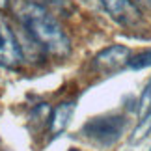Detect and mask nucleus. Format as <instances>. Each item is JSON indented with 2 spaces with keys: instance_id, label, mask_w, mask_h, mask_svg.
Here are the masks:
<instances>
[{
  "instance_id": "nucleus-12",
  "label": "nucleus",
  "mask_w": 151,
  "mask_h": 151,
  "mask_svg": "<svg viewBox=\"0 0 151 151\" xmlns=\"http://www.w3.org/2000/svg\"><path fill=\"white\" fill-rule=\"evenodd\" d=\"M69 151H82V149H77V147H71V149H69Z\"/></svg>"
},
{
  "instance_id": "nucleus-9",
  "label": "nucleus",
  "mask_w": 151,
  "mask_h": 151,
  "mask_svg": "<svg viewBox=\"0 0 151 151\" xmlns=\"http://www.w3.org/2000/svg\"><path fill=\"white\" fill-rule=\"evenodd\" d=\"M149 110H151V80H149V84L146 86L144 93L140 95V103H138V114H140V116H146Z\"/></svg>"
},
{
  "instance_id": "nucleus-6",
  "label": "nucleus",
  "mask_w": 151,
  "mask_h": 151,
  "mask_svg": "<svg viewBox=\"0 0 151 151\" xmlns=\"http://www.w3.org/2000/svg\"><path fill=\"white\" fill-rule=\"evenodd\" d=\"M73 112H75V103H62L52 110L50 119H49L52 134H60L62 131L67 129L69 121L73 118Z\"/></svg>"
},
{
  "instance_id": "nucleus-3",
  "label": "nucleus",
  "mask_w": 151,
  "mask_h": 151,
  "mask_svg": "<svg viewBox=\"0 0 151 151\" xmlns=\"http://www.w3.org/2000/svg\"><path fill=\"white\" fill-rule=\"evenodd\" d=\"M21 62H22L21 45L17 41L13 30L9 28V24L0 15V65L13 69L21 65Z\"/></svg>"
},
{
  "instance_id": "nucleus-2",
  "label": "nucleus",
  "mask_w": 151,
  "mask_h": 151,
  "mask_svg": "<svg viewBox=\"0 0 151 151\" xmlns=\"http://www.w3.org/2000/svg\"><path fill=\"white\" fill-rule=\"evenodd\" d=\"M125 131V118L121 116H99L91 118L82 127V132L90 140H93L101 146H112L119 140V136Z\"/></svg>"
},
{
  "instance_id": "nucleus-8",
  "label": "nucleus",
  "mask_w": 151,
  "mask_h": 151,
  "mask_svg": "<svg viewBox=\"0 0 151 151\" xmlns=\"http://www.w3.org/2000/svg\"><path fill=\"white\" fill-rule=\"evenodd\" d=\"M131 69H134V71H138V69H146V67H151V49L140 52V54L132 56L129 58V63H127Z\"/></svg>"
},
{
  "instance_id": "nucleus-11",
  "label": "nucleus",
  "mask_w": 151,
  "mask_h": 151,
  "mask_svg": "<svg viewBox=\"0 0 151 151\" xmlns=\"http://www.w3.org/2000/svg\"><path fill=\"white\" fill-rule=\"evenodd\" d=\"M4 8H8V0H0V9H4Z\"/></svg>"
},
{
  "instance_id": "nucleus-14",
  "label": "nucleus",
  "mask_w": 151,
  "mask_h": 151,
  "mask_svg": "<svg viewBox=\"0 0 151 151\" xmlns=\"http://www.w3.org/2000/svg\"><path fill=\"white\" fill-rule=\"evenodd\" d=\"M149 151H151V149H149Z\"/></svg>"
},
{
  "instance_id": "nucleus-5",
  "label": "nucleus",
  "mask_w": 151,
  "mask_h": 151,
  "mask_svg": "<svg viewBox=\"0 0 151 151\" xmlns=\"http://www.w3.org/2000/svg\"><path fill=\"white\" fill-rule=\"evenodd\" d=\"M129 58H131V50L127 47H123V45H112V47L101 50L95 56L93 65L101 73H114L123 65H127Z\"/></svg>"
},
{
  "instance_id": "nucleus-4",
  "label": "nucleus",
  "mask_w": 151,
  "mask_h": 151,
  "mask_svg": "<svg viewBox=\"0 0 151 151\" xmlns=\"http://www.w3.org/2000/svg\"><path fill=\"white\" fill-rule=\"evenodd\" d=\"M106 13L112 21L123 26H134L140 21V11L131 0H91Z\"/></svg>"
},
{
  "instance_id": "nucleus-7",
  "label": "nucleus",
  "mask_w": 151,
  "mask_h": 151,
  "mask_svg": "<svg viewBox=\"0 0 151 151\" xmlns=\"http://www.w3.org/2000/svg\"><path fill=\"white\" fill-rule=\"evenodd\" d=\"M149 134H151V110H149L146 116H142L140 123H138L136 129L132 131L131 142H132V144H138V142H142L144 138H147Z\"/></svg>"
},
{
  "instance_id": "nucleus-1",
  "label": "nucleus",
  "mask_w": 151,
  "mask_h": 151,
  "mask_svg": "<svg viewBox=\"0 0 151 151\" xmlns=\"http://www.w3.org/2000/svg\"><path fill=\"white\" fill-rule=\"evenodd\" d=\"M15 13L34 43H37L49 54L65 58L71 52V41L67 34L45 6L32 0H19L15 6Z\"/></svg>"
},
{
  "instance_id": "nucleus-13",
  "label": "nucleus",
  "mask_w": 151,
  "mask_h": 151,
  "mask_svg": "<svg viewBox=\"0 0 151 151\" xmlns=\"http://www.w3.org/2000/svg\"><path fill=\"white\" fill-rule=\"evenodd\" d=\"M88 2H91V0H88Z\"/></svg>"
},
{
  "instance_id": "nucleus-10",
  "label": "nucleus",
  "mask_w": 151,
  "mask_h": 151,
  "mask_svg": "<svg viewBox=\"0 0 151 151\" xmlns=\"http://www.w3.org/2000/svg\"><path fill=\"white\" fill-rule=\"evenodd\" d=\"M132 4H147V6H151V0H131Z\"/></svg>"
}]
</instances>
